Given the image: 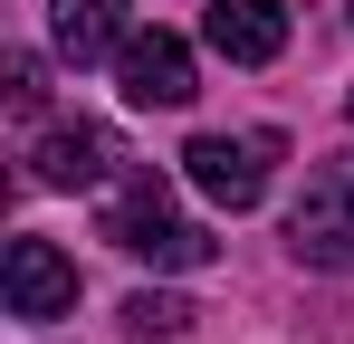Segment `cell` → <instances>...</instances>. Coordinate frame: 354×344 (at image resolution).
Returning a JSON list of instances; mask_svg holds the SVG:
<instances>
[{
	"label": "cell",
	"instance_id": "8",
	"mask_svg": "<svg viewBox=\"0 0 354 344\" xmlns=\"http://www.w3.org/2000/svg\"><path fill=\"white\" fill-rule=\"evenodd\" d=\"M48 29H58V57L67 67H96L115 57L134 29H124V0H48Z\"/></svg>",
	"mask_w": 354,
	"mask_h": 344
},
{
	"label": "cell",
	"instance_id": "5",
	"mask_svg": "<svg viewBox=\"0 0 354 344\" xmlns=\"http://www.w3.org/2000/svg\"><path fill=\"white\" fill-rule=\"evenodd\" d=\"M288 249H297V268H326V278H345V268H354V201H345V172H326V182L297 201Z\"/></svg>",
	"mask_w": 354,
	"mask_h": 344
},
{
	"label": "cell",
	"instance_id": "9",
	"mask_svg": "<svg viewBox=\"0 0 354 344\" xmlns=\"http://www.w3.org/2000/svg\"><path fill=\"white\" fill-rule=\"evenodd\" d=\"M124 325L134 335H192V306L163 296V287H144V296H124Z\"/></svg>",
	"mask_w": 354,
	"mask_h": 344
},
{
	"label": "cell",
	"instance_id": "10",
	"mask_svg": "<svg viewBox=\"0 0 354 344\" xmlns=\"http://www.w3.org/2000/svg\"><path fill=\"white\" fill-rule=\"evenodd\" d=\"M10 106L39 115V57H19V67H10Z\"/></svg>",
	"mask_w": 354,
	"mask_h": 344
},
{
	"label": "cell",
	"instance_id": "11",
	"mask_svg": "<svg viewBox=\"0 0 354 344\" xmlns=\"http://www.w3.org/2000/svg\"><path fill=\"white\" fill-rule=\"evenodd\" d=\"M335 172H345V201H354V163H335Z\"/></svg>",
	"mask_w": 354,
	"mask_h": 344
},
{
	"label": "cell",
	"instance_id": "1",
	"mask_svg": "<svg viewBox=\"0 0 354 344\" xmlns=\"http://www.w3.org/2000/svg\"><path fill=\"white\" fill-rule=\"evenodd\" d=\"M106 239L124 258H144V268H211V229L173 211L163 172H124L106 191Z\"/></svg>",
	"mask_w": 354,
	"mask_h": 344
},
{
	"label": "cell",
	"instance_id": "3",
	"mask_svg": "<svg viewBox=\"0 0 354 344\" xmlns=\"http://www.w3.org/2000/svg\"><path fill=\"white\" fill-rule=\"evenodd\" d=\"M115 86H124V106H144V115H173V106L201 96L192 86V48H182L173 29H134L115 48Z\"/></svg>",
	"mask_w": 354,
	"mask_h": 344
},
{
	"label": "cell",
	"instance_id": "4",
	"mask_svg": "<svg viewBox=\"0 0 354 344\" xmlns=\"http://www.w3.org/2000/svg\"><path fill=\"white\" fill-rule=\"evenodd\" d=\"M0 287H10V316L48 325V316H67V306H77V258H58V239H10Z\"/></svg>",
	"mask_w": 354,
	"mask_h": 344
},
{
	"label": "cell",
	"instance_id": "7",
	"mask_svg": "<svg viewBox=\"0 0 354 344\" xmlns=\"http://www.w3.org/2000/svg\"><path fill=\"white\" fill-rule=\"evenodd\" d=\"M201 39L230 57V67H268V57L288 48V10L278 0H211L201 10Z\"/></svg>",
	"mask_w": 354,
	"mask_h": 344
},
{
	"label": "cell",
	"instance_id": "12",
	"mask_svg": "<svg viewBox=\"0 0 354 344\" xmlns=\"http://www.w3.org/2000/svg\"><path fill=\"white\" fill-rule=\"evenodd\" d=\"M345 115H354V86H345Z\"/></svg>",
	"mask_w": 354,
	"mask_h": 344
},
{
	"label": "cell",
	"instance_id": "6",
	"mask_svg": "<svg viewBox=\"0 0 354 344\" xmlns=\"http://www.w3.org/2000/svg\"><path fill=\"white\" fill-rule=\"evenodd\" d=\"M115 172V134L106 124H58V134H39V153H29V182L39 191H96Z\"/></svg>",
	"mask_w": 354,
	"mask_h": 344
},
{
	"label": "cell",
	"instance_id": "2",
	"mask_svg": "<svg viewBox=\"0 0 354 344\" xmlns=\"http://www.w3.org/2000/svg\"><path fill=\"white\" fill-rule=\"evenodd\" d=\"M278 153H288L278 134H192V144H182V182H192L211 211H259Z\"/></svg>",
	"mask_w": 354,
	"mask_h": 344
}]
</instances>
